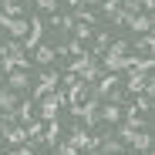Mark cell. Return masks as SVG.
Listing matches in <instances>:
<instances>
[{
	"mask_svg": "<svg viewBox=\"0 0 155 155\" xmlns=\"http://www.w3.org/2000/svg\"><path fill=\"white\" fill-rule=\"evenodd\" d=\"M54 88H58V71H44V74H41V81H37V88H34V94H31V101L37 105V101H41L44 94H51Z\"/></svg>",
	"mask_w": 155,
	"mask_h": 155,
	"instance_id": "cell-3",
	"label": "cell"
},
{
	"mask_svg": "<svg viewBox=\"0 0 155 155\" xmlns=\"http://www.w3.org/2000/svg\"><path fill=\"white\" fill-rule=\"evenodd\" d=\"M128 145H132V152H135V155H145V152H152V132H148V128L135 132V138L128 142Z\"/></svg>",
	"mask_w": 155,
	"mask_h": 155,
	"instance_id": "cell-9",
	"label": "cell"
},
{
	"mask_svg": "<svg viewBox=\"0 0 155 155\" xmlns=\"http://www.w3.org/2000/svg\"><path fill=\"white\" fill-rule=\"evenodd\" d=\"M101 74H105V68H101V61H98V58H91L81 71H78V78H81V81H88V84H94Z\"/></svg>",
	"mask_w": 155,
	"mask_h": 155,
	"instance_id": "cell-8",
	"label": "cell"
},
{
	"mask_svg": "<svg viewBox=\"0 0 155 155\" xmlns=\"http://www.w3.org/2000/svg\"><path fill=\"white\" fill-rule=\"evenodd\" d=\"M4 132H7V125H4V121H0V138H4Z\"/></svg>",
	"mask_w": 155,
	"mask_h": 155,
	"instance_id": "cell-30",
	"label": "cell"
},
{
	"mask_svg": "<svg viewBox=\"0 0 155 155\" xmlns=\"http://www.w3.org/2000/svg\"><path fill=\"white\" fill-rule=\"evenodd\" d=\"M98 108H101V101L98 98H88V105L81 108V105H74L71 111H74V118H84V128H94L101 118H98Z\"/></svg>",
	"mask_w": 155,
	"mask_h": 155,
	"instance_id": "cell-2",
	"label": "cell"
},
{
	"mask_svg": "<svg viewBox=\"0 0 155 155\" xmlns=\"http://www.w3.org/2000/svg\"><path fill=\"white\" fill-rule=\"evenodd\" d=\"M20 105L17 101V91H10V88H0V111H14Z\"/></svg>",
	"mask_w": 155,
	"mask_h": 155,
	"instance_id": "cell-18",
	"label": "cell"
},
{
	"mask_svg": "<svg viewBox=\"0 0 155 155\" xmlns=\"http://www.w3.org/2000/svg\"><path fill=\"white\" fill-rule=\"evenodd\" d=\"M108 47H111V51H105V54H111V58H121V54H128V51H132V44L121 41V37H118V41H111Z\"/></svg>",
	"mask_w": 155,
	"mask_h": 155,
	"instance_id": "cell-22",
	"label": "cell"
},
{
	"mask_svg": "<svg viewBox=\"0 0 155 155\" xmlns=\"http://www.w3.org/2000/svg\"><path fill=\"white\" fill-rule=\"evenodd\" d=\"M121 121H125L128 128H135V132H142V128H145V115H142L135 105H128V111L121 115Z\"/></svg>",
	"mask_w": 155,
	"mask_h": 155,
	"instance_id": "cell-15",
	"label": "cell"
},
{
	"mask_svg": "<svg viewBox=\"0 0 155 155\" xmlns=\"http://www.w3.org/2000/svg\"><path fill=\"white\" fill-rule=\"evenodd\" d=\"M10 155H34V148L31 145H17V148H10Z\"/></svg>",
	"mask_w": 155,
	"mask_h": 155,
	"instance_id": "cell-29",
	"label": "cell"
},
{
	"mask_svg": "<svg viewBox=\"0 0 155 155\" xmlns=\"http://www.w3.org/2000/svg\"><path fill=\"white\" fill-rule=\"evenodd\" d=\"M88 37H91V24H81V20H74V41H81V44H84Z\"/></svg>",
	"mask_w": 155,
	"mask_h": 155,
	"instance_id": "cell-24",
	"label": "cell"
},
{
	"mask_svg": "<svg viewBox=\"0 0 155 155\" xmlns=\"http://www.w3.org/2000/svg\"><path fill=\"white\" fill-rule=\"evenodd\" d=\"M98 118H101V121H108V125H118V121H121V108H118V105H108V101H101Z\"/></svg>",
	"mask_w": 155,
	"mask_h": 155,
	"instance_id": "cell-16",
	"label": "cell"
},
{
	"mask_svg": "<svg viewBox=\"0 0 155 155\" xmlns=\"http://www.w3.org/2000/svg\"><path fill=\"white\" fill-rule=\"evenodd\" d=\"M0 155H4V152H0Z\"/></svg>",
	"mask_w": 155,
	"mask_h": 155,
	"instance_id": "cell-31",
	"label": "cell"
},
{
	"mask_svg": "<svg viewBox=\"0 0 155 155\" xmlns=\"http://www.w3.org/2000/svg\"><path fill=\"white\" fill-rule=\"evenodd\" d=\"M7 88H10V91L31 88V74H27V71H10V74H7Z\"/></svg>",
	"mask_w": 155,
	"mask_h": 155,
	"instance_id": "cell-14",
	"label": "cell"
},
{
	"mask_svg": "<svg viewBox=\"0 0 155 155\" xmlns=\"http://www.w3.org/2000/svg\"><path fill=\"white\" fill-rule=\"evenodd\" d=\"M61 105H68V94H64L61 88H54L51 94H44V98L37 101V115H41L44 121H54L58 111H61Z\"/></svg>",
	"mask_w": 155,
	"mask_h": 155,
	"instance_id": "cell-1",
	"label": "cell"
},
{
	"mask_svg": "<svg viewBox=\"0 0 155 155\" xmlns=\"http://www.w3.org/2000/svg\"><path fill=\"white\" fill-rule=\"evenodd\" d=\"M125 27H132L135 34H152V27H155V20H152V14H132V17H128V24H125Z\"/></svg>",
	"mask_w": 155,
	"mask_h": 155,
	"instance_id": "cell-5",
	"label": "cell"
},
{
	"mask_svg": "<svg viewBox=\"0 0 155 155\" xmlns=\"http://www.w3.org/2000/svg\"><path fill=\"white\" fill-rule=\"evenodd\" d=\"M41 34H44V20L41 17H31V31H27V37H24V51H34L41 44Z\"/></svg>",
	"mask_w": 155,
	"mask_h": 155,
	"instance_id": "cell-7",
	"label": "cell"
},
{
	"mask_svg": "<svg viewBox=\"0 0 155 155\" xmlns=\"http://www.w3.org/2000/svg\"><path fill=\"white\" fill-rule=\"evenodd\" d=\"M37 7L47 10V14H54V10H58V0H37Z\"/></svg>",
	"mask_w": 155,
	"mask_h": 155,
	"instance_id": "cell-28",
	"label": "cell"
},
{
	"mask_svg": "<svg viewBox=\"0 0 155 155\" xmlns=\"http://www.w3.org/2000/svg\"><path fill=\"white\" fill-rule=\"evenodd\" d=\"M34 51H37V54H34V61H37L41 68H51V64H54V61H58V51H54V47H51V44H37Z\"/></svg>",
	"mask_w": 155,
	"mask_h": 155,
	"instance_id": "cell-13",
	"label": "cell"
},
{
	"mask_svg": "<svg viewBox=\"0 0 155 155\" xmlns=\"http://www.w3.org/2000/svg\"><path fill=\"white\" fill-rule=\"evenodd\" d=\"M58 132H61V125H58V118L47 125V132H41V142L44 145H58Z\"/></svg>",
	"mask_w": 155,
	"mask_h": 155,
	"instance_id": "cell-21",
	"label": "cell"
},
{
	"mask_svg": "<svg viewBox=\"0 0 155 155\" xmlns=\"http://www.w3.org/2000/svg\"><path fill=\"white\" fill-rule=\"evenodd\" d=\"M4 142H7L10 148L27 145V125H14V128H7V132H4Z\"/></svg>",
	"mask_w": 155,
	"mask_h": 155,
	"instance_id": "cell-10",
	"label": "cell"
},
{
	"mask_svg": "<svg viewBox=\"0 0 155 155\" xmlns=\"http://www.w3.org/2000/svg\"><path fill=\"white\" fill-rule=\"evenodd\" d=\"M121 10L132 17V14H142V4H138V0H121Z\"/></svg>",
	"mask_w": 155,
	"mask_h": 155,
	"instance_id": "cell-26",
	"label": "cell"
},
{
	"mask_svg": "<svg viewBox=\"0 0 155 155\" xmlns=\"http://www.w3.org/2000/svg\"><path fill=\"white\" fill-rule=\"evenodd\" d=\"M152 47H155V37L152 34H142L135 41V51H138V58H152Z\"/></svg>",
	"mask_w": 155,
	"mask_h": 155,
	"instance_id": "cell-20",
	"label": "cell"
},
{
	"mask_svg": "<svg viewBox=\"0 0 155 155\" xmlns=\"http://www.w3.org/2000/svg\"><path fill=\"white\" fill-rule=\"evenodd\" d=\"M17 118H20V125L34 121V101H24V108H17Z\"/></svg>",
	"mask_w": 155,
	"mask_h": 155,
	"instance_id": "cell-25",
	"label": "cell"
},
{
	"mask_svg": "<svg viewBox=\"0 0 155 155\" xmlns=\"http://www.w3.org/2000/svg\"><path fill=\"white\" fill-rule=\"evenodd\" d=\"M0 58H24V47H20V41L7 37L4 44H0Z\"/></svg>",
	"mask_w": 155,
	"mask_h": 155,
	"instance_id": "cell-17",
	"label": "cell"
},
{
	"mask_svg": "<svg viewBox=\"0 0 155 155\" xmlns=\"http://www.w3.org/2000/svg\"><path fill=\"white\" fill-rule=\"evenodd\" d=\"M58 155H81V152H78L71 142H61V145H58Z\"/></svg>",
	"mask_w": 155,
	"mask_h": 155,
	"instance_id": "cell-27",
	"label": "cell"
},
{
	"mask_svg": "<svg viewBox=\"0 0 155 155\" xmlns=\"http://www.w3.org/2000/svg\"><path fill=\"white\" fill-rule=\"evenodd\" d=\"M74 20H81V24H98V14L91 10V7H81V4H74V14H71Z\"/></svg>",
	"mask_w": 155,
	"mask_h": 155,
	"instance_id": "cell-19",
	"label": "cell"
},
{
	"mask_svg": "<svg viewBox=\"0 0 155 155\" xmlns=\"http://www.w3.org/2000/svg\"><path fill=\"white\" fill-rule=\"evenodd\" d=\"M4 31H7L14 41H24V37H27V31H31V20H24V17H10V20L4 24Z\"/></svg>",
	"mask_w": 155,
	"mask_h": 155,
	"instance_id": "cell-6",
	"label": "cell"
},
{
	"mask_svg": "<svg viewBox=\"0 0 155 155\" xmlns=\"http://www.w3.org/2000/svg\"><path fill=\"white\" fill-rule=\"evenodd\" d=\"M148 78H152V74H138V71L132 68V71H128V78H125V88L132 91V94H138V91H145V84H148Z\"/></svg>",
	"mask_w": 155,
	"mask_h": 155,
	"instance_id": "cell-12",
	"label": "cell"
},
{
	"mask_svg": "<svg viewBox=\"0 0 155 155\" xmlns=\"http://www.w3.org/2000/svg\"><path fill=\"white\" fill-rule=\"evenodd\" d=\"M105 17L111 20V27H125V24H128V14H125L121 7H115V10H108Z\"/></svg>",
	"mask_w": 155,
	"mask_h": 155,
	"instance_id": "cell-23",
	"label": "cell"
},
{
	"mask_svg": "<svg viewBox=\"0 0 155 155\" xmlns=\"http://www.w3.org/2000/svg\"><path fill=\"white\" fill-rule=\"evenodd\" d=\"M64 94H68V105H71V108H74V105H81V98L88 94V81H81V78H78L74 84H68Z\"/></svg>",
	"mask_w": 155,
	"mask_h": 155,
	"instance_id": "cell-11",
	"label": "cell"
},
{
	"mask_svg": "<svg viewBox=\"0 0 155 155\" xmlns=\"http://www.w3.org/2000/svg\"><path fill=\"white\" fill-rule=\"evenodd\" d=\"M125 148H128V145H125L121 138H115L111 132H108L105 138H98V152H101V155H125Z\"/></svg>",
	"mask_w": 155,
	"mask_h": 155,
	"instance_id": "cell-4",
	"label": "cell"
}]
</instances>
